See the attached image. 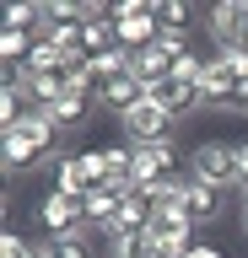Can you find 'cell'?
Listing matches in <instances>:
<instances>
[{"label":"cell","instance_id":"10","mask_svg":"<svg viewBox=\"0 0 248 258\" xmlns=\"http://www.w3.org/2000/svg\"><path fill=\"white\" fill-rule=\"evenodd\" d=\"M135 76L146 81V92H151V86H162V81L173 76V59H167L162 48L151 43V48H140V54H135Z\"/></svg>","mask_w":248,"mask_h":258},{"label":"cell","instance_id":"9","mask_svg":"<svg viewBox=\"0 0 248 258\" xmlns=\"http://www.w3.org/2000/svg\"><path fill=\"white\" fill-rule=\"evenodd\" d=\"M49 253H54V258H103V253H108V242H103L92 226H81V231H70V237L49 242Z\"/></svg>","mask_w":248,"mask_h":258},{"label":"cell","instance_id":"3","mask_svg":"<svg viewBox=\"0 0 248 258\" xmlns=\"http://www.w3.org/2000/svg\"><path fill=\"white\" fill-rule=\"evenodd\" d=\"M119 129H124V145H157V140H173V129H178V118L162 108V102H135L124 118H119Z\"/></svg>","mask_w":248,"mask_h":258},{"label":"cell","instance_id":"12","mask_svg":"<svg viewBox=\"0 0 248 258\" xmlns=\"http://www.w3.org/2000/svg\"><path fill=\"white\" fill-rule=\"evenodd\" d=\"M33 32H17V27H6L0 32V64H6V70H11V64H27V54H33Z\"/></svg>","mask_w":248,"mask_h":258},{"label":"cell","instance_id":"13","mask_svg":"<svg viewBox=\"0 0 248 258\" xmlns=\"http://www.w3.org/2000/svg\"><path fill=\"white\" fill-rule=\"evenodd\" d=\"M194 6H183V0H157V22H162L167 32H189V22H194Z\"/></svg>","mask_w":248,"mask_h":258},{"label":"cell","instance_id":"17","mask_svg":"<svg viewBox=\"0 0 248 258\" xmlns=\"http://www.w3.org/2000/svg\"><path fill=\"white\" fill-rule=\"evenodd\" d=\"M237 156H243V183H248V140H237ZM237 183V188H243Z\"/></svg>","mask_w":248,"mask_h":258},{"label":"cell","instance_id":"4","mask_svg":"<svg viewBox=\"0 0 248 258\" xmlns=\"http://www.w3.org/2000/svg\"><path fill=\"white\" fill-rule=\"evenodd\" d=\"M178 210L189 215V221H194V231H200V226H216L221 215H227V194H221V188H211V183H194V177L183 172Z\"/></svg>","mask_w":248,"mask_h":258},{"label":"cell","instance_id":"14","mask_svg":"<svg viewBox=\"0 0 248 258\" xmlns=\"http://www.w3.org/2000/svg\"><path fill=\"white\" fill-rule=\"evenodd\" d=\"M108 258H157V253H151L146 237H124L119 231V237H108Z\"/></svg>","mask_w":248,"mask_h":258},{"label":"cell","instance_id":"1","mask_svg":"<svg viewBox=\"0 0 248 258\" xmlns=\"http://www.w3.org/2000/svg\"><path fill=\"white\" fill-rule=\"evenodd\" d=\"M183 172L194 177V183H211V188L232 194L243 183V156H237V145H227V140H200V145H189Z\"/></svg>","mask_w":248,"mask_h":258},{"label":"cell","instance_id":"16","mask_svg":"<svg viewBox=\"0 0 248 258\" xmlns=\"http://www.w3.org/2000/svg\"><path fill=\"white\" fill-rule=\"evenodd\" d=\"M183 258H227V253H221L216 242H194V247H189V253H183Z\"/></svg>","mask_w":248,"mask_h":258},{"label":"cell","instance_id":"15","mask_svg":"<svg viewBox=\"0 0 248 258\" xmlns=\"http://www.w3.org/2000/svg\"><path fill=\"white\" fill-rule=\"evenodd\" d=\"M6 27H17V32H43V6H11V16H6Z\"/></svg>","mask_w":248,"mask_h":258},{"label":"cell","instance_id":"2","mask_svg":"<svg viewBox=\"0 0 248 258\" xmlns=\"http://www.w3.org/2000/svg\"><path fill=\"white\" fill-rule=\"evenodd\" d=\"M33 226H38L43 242H60V237H70V231L86 226V205L70 199V194H60V188H49V194L33 199Z\"/></svg>","mask_w":248,"mask_h":258},{"label":"cell","instance_id":"7","mask_svg":"<svg viewBox=\"0 0 248 258\" xmlns=\"http://www.w3.org/2000/svg\"><path fill=\"white\" fill-rule=\"evenodd\" d=\"M151 102H162V108L183 124L189 113H200V108H205V92H200V86H189V81H173V76H167L162 86H151Z\"/></svg>","mask_w":248,"mask_h":258},{"label":"cell","instance_id":"8","mask_svg":"<svg viewBox=\"0 0 248 258\" xmlns=\"http://www.w3.org/2000/svg\"><path fill=\"white\" fill-rule=\"evenodd\" d=\"M49 113H54V124H60V129H65V135H70V129H81L86 118L97 113V97H92V92H76V86H70V92L60 97V102H54Z\"/></svg>","mask_w":248,"mask_h":258},{"label":"cell","instance_id":"6","mask_svg":"<svg viewBox=\"0 0 248 258\" xmlns=\"http://www.w3.org/2000/svg\"><path fill=\"white\" fill-rule=\"evenodd\" d=\"M146 97H151V92H146V81L130 70V76H119V81H108V86H97V113H114V118H124V113H130L135 102H146Z\"/></svg>","mask_w":248,"mask_h":258},{"label":"cell","instance_id":"5","mask_svg":"<svg viewBox=\"0 0 248 258\" xmlns=\"http://www.w3.org/2000/svg\"><path fill=\"white\" fill-rule=\"evenodd\" d=\"M135 188H124V183H108V188H97L92 199H86V226L97 231L103 242L119 231V215H124V199H130Z\"/></svg>","mask_w":248,"mask_h":258},{"label":"cell","instance_id":"11","mask_svg":"<svg viewBox=\"0 0 248 258\" xmlns=\"http://www.w3.org/2000/svg\"><path fill=\"white\" fill-rule=\"evenodd\" d=\"M0 258H54L43 237H22V231H6L0 237Z\"/></svg>","mask_w":248,"mask_h":258}]
</instances>
